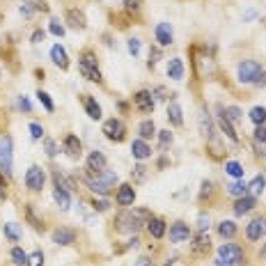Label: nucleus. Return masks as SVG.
Here are the masks:
<instances>
[{
    "mask_svg": "<svg viewBox=\"0 0 266 266\" xmlns=\"http://www.w3.org/2000/svg\"><path fill=\"white\" fill-rule=\"evenodd\" d=\"M239 81L244 85H255L259 81V76L264 74V69H262V64H259L257 60H244L239 62Z\"/></svg>",
    "mask_w": 266,
    "mask_h": 266,
    "instance_id": "nucleus-3",
    "label": "nucleus"
},
{
    "mask_svg": "<svg viewBox=\"0 0 266 266\" xmlns=\"http://www.w3.org/2000/svg\"><path fill=\"white\" fill-rule=\"evenodd\" d=\"M218 257L225 259V262H229V264H244L246 262V255H244V248L236 244H223L221 248H218Z\"/></svg>",
    "mask_w": 266,
    "mask_h": 266,
    "instance_id": "nucleus-5",
    "label": "nucleus"
},
{
    "mask_svg": "<svg viewBox=\"0 0 266 266\" xmlns=\"http://www.w3.org/2000/svg\"><path fill=\"white\" fill-rule=\"evenodd\" d=\"M216 266H234V264H229V262H225V259H216Z\"/></svg>",
    "mask_w": 266,
    "mask_h": 266,
    "instance_id": "nucleus-61",
    "label": "nucleus"
},
{
    "mask_svg": "<svg viewBox=\"0 0 266 266\" xmlns=\"http://www.w3.org/2000/svg\"><path fill=\"white\" fill-rule=\"evenodd\" d=\"M264 186H266V177H262V175H257L248 184V188H250L255 195H262V193H264Z\"/></svg>",
    "mask_w": 266,
    "mask_h": 266,
    "instance_id": "nucleus-37",
    "label": "nucleus"
},
{
    "mask_svg": "<svg viewBox=\"0 0 266 266\" xmlns=\"http://www.w3.org/2000/svg\"><path fill=\"white\" fill-rule=\"evenodd\" d=\"M218 234H221L223 239H234L236 236V223H232V221L218 223Z\"/></svg>",
    "mask_w": 266,
    "mask_h": 266,
    "instance_id": "nucleus-30",
    "label": "nucleus"
},
{
    "mask_svg": "<svg viewBox=\"0 0 266 266\" xmlns=\"http://www.w3.org/2000/svg\"><path fill=\"white\" fill-rule=\"evenodd\" d=\"M115 184H117V175H115L113 170H101L99 175H94L87 179L90 190L97 193V195H108V193L115 188Z\"/></svg>",
    "mask_w": 266,
    "mask_h": 266,
    "instance_id": "nucleus-2",
    "label": "nucleus"
},
{
    "mask_svg": "<svg viewBox=\"0 0 266 266\" xmlns=\"http://www.w3.org/2000/svg\"><path fill=\"white\" fill-rule=\"evenodd\" d=\"M218 126H221V131H223V136L227 138V140H232V143H239V136H236V131H234V126H232V122H229L227 117L223 115V110H221V115H218Z\"/></svg>",
    "mask_w": 266,
    "mask_h": 266,
    "instance_id": "nucleus-22",
    "label": "nucleus"
},
{
    "mask_svg": "<svg viewBox=\"0 0 266 266\" xmlns=\"http://www.w3.org/2000/svg\"><path fill=\"white\" fill-rule=\"evenodd\" d=\"M51 60H53V64H58L60 69H69V55L60 44H55L53 48H51Z\"/></svg>",
    "mask_w": 266,
    "mask_h": 266,
    "instance_id": "nucleus-23",
    "label": "nucleus"
},
{
    "mask_svg": "<svg viewBox=\"0 0 266 266\" xmlns=\"http://www.w3.org/2000/svg\"><path fill=\"white\" fill-rule=\"evenodd\" d=\"M124 133H126V126H124L122 120L113 117V120L103 122V136H106L108 140H115V143H120V140H124Z\"/></svg>",
    "mask_w": 266,
    "mask_h": 266,
    "instance_id": "nucleus-7",
    "label": "nucleus"
},
{
    "mask_svg": "<svg viewBox=\"0 0 266 266\" xmlns=\"http://www.w3.org/2000/svg\"><path fill=\"white\" fill-rule=\"evenodd\" d=\"M147 232L154 239H163L165 236V223L161 221V218H149L147 221Z\"/></svg>",
    "mask_w": 266,
    "mask_h": 266,
    "instance_id": "nucleus-24",
    "label": "nucleus"
},
{
    "mask_svg": "<svg viewBox=\"0 0 266 266\" xmlns=\"http://www.w3.org/2000/svg\"><path fill=\"white\" fill-rule=\"evenodd\" d=\"M133 103H136V108L140 110V113H152L156 101L152 99V92L140 90V92H136V94H133Z\"/></svg>",
    "mask_w": 266,
    "mask_h": 266,
    "instance_id": "nucleus-10",
    "label": "nucleus"
},
{
    "mask_svg": "<svg viewBox=\"0 0 266 266\" xmlns=\"http://www.w3.org/2000/svg\"><path fill=\"white\" fill-rule=\"evenodd\" d=\"M223 115L227 117L232 124H239L241 120H244V115H241V108H236V106H227L225 110H223Z\"/></svg>",
    "mask_w": 266,
    "mask_h": 266,
    "instance_id": "nucleus-36",
    "label": "nucleus"
},
{
    "mask_svg": "<svg viewBox=\"0 0 266 266\" xmlns=\"http://www.w3.org/2000/svg\"><path fill=\"white\" fill-rule=\"evenodd\" d=\"M129 53L133 55V58H136V55L140 53V39H136V37L129 39Z\"/></svg>",
    "mask_w": 266,
    "mask_h": 266,
    "instance_id": "nucleus-51",
    "label": "nucleus"
},
{
    "mask_svg": "<svg viewBox=\"0 0 266 266\" xmlns=\"http://www.w3.org/2000/svg\"><path fill=\"white\" fill-rule=\"evenodd\" d=\"M255 85H262V87H264V85H266V74H262V76H259V81Z\"/></svg>",
    "mask_w": 266,
    "mask_h": 266,
    "instance_id": "nucleus-62",
    "label": "nucleus"
},
{
    "mask_svg": "<svg viewBox=\"0 0 266 266\" xmlns=\"http://www.w3.org/2000/svg\"><path fill=\"white\" fill-rule=\"evenodd\" d=\"M12 262H14L16 266H23V264H28V255L23 252V248H12Z\"/></svg>",
    "mask_w": 266,
    "mask_h": 266,
    "instance_id": "nucleus-40",
    "label": "nucleus"
},
{
    "mask_svg": "<svg viewBox=\"0 0 266 266\" xmlns=\"http://www.w3.org/2000/svg\"><path fill=\"white\" fill-rule=\"evenodd\" d=\"M124 2H131V0H124Z\"/></svg>",
    "mask_w": 266,
    "mask_h": 266,
    "instance_id": "nucleus-64",
    "label": "nucleus"
},
{
    "mask_svg": "<svg viewBox=\"0 0 266 266\" xmlns=\"http://www.w3.org/2000/svg\"><path fill=\"white\" fill-rule=\"evenodd\" d=\"M21 14L25 16V19H30V16L35 14V9H32L30 5H28V2H25V0H23V5H21Z\"/></svg>",
    "mask_w": 266,
    "mask_h": 266,
    "instance_id": "nucleus-56",
    "label": "nucleus"
},
{
    "mask_svg": "<svg viewBox=\"0 0 266 266\" xmlns=\"http://www.w3.org/2000/svg\"><path fill=\"white\" fill-rule=\"evenodd\" d=\"M87 170L92 175H99L101 170H106V156L101 152H90V156H87Z\"/></svg>",
    "mask_w": 266,
    "mask_h": 266,
    "instance_id": "nucleus-19",
    "label": "nucleus"
},
{
    "mask_svg": "<svg viewBox=\"0 0 266 266\" xmlns=\"http://www.w3.org/2000/svg\"><path fill=\"white\" fill-rule=\"evenodd\" d=\"M209 223H211L209 221V216H200L198 218V229L200 232H206V229H209Z\"/></svg>",
    "mask_w": 266,
    "mask_h": 266,
    "instance_id": "nucleus-53",
    "label": "nucleus"
},
{
    "mask_svg": "<svg viewBox=\"0 0 266 266\" xmlns=\"http://www.w3.org/2000/svg\"><path fill=\"white\" fill-rule=\"evenodd\" d=\"M53 200H55V205L60 206L62 211H69V206H71V198H69V190L55 188V190H53Z\"/></svg>",
    "mask_w": 266,
    "mask_h": 266,
    "instance_id": "nucleus-27",
    "label": "nucleus"
},
{
    "mask_svg": "<svg viewBox=\"0 0 266 266\" xmlns=\"http://www.w3.org/2000/svg\"><path fill=\"white\" fill-rule=\"evenodd\" d=\"M255 205H257V200L252 198V195L236 198V202H234V213H236V216H244V213L252 211V209H255Z\"/></svg>",
    "mask_w": 266,
    "mask_h": 266,
    "instance_id": "nucleus-21",
    "label": "nucleus"
},
{
    "mask_svg": "<svg viewBox=\"0 0 266 266\" xmlns=\"http://www.w3.org/2000/svg\"><path fill=\"white\" fill-rule=\"evenodd\" d=\"M117 205L120 206H131L133 202H136V190H133V186L131 184H122L120 188H117Z\"/></svg>",
    "mask_w": 266,
    "mask_h": 266,
    "instance_id": "nucleus-13",
    "label": "nucleus"
},
{
    "mask_svg": "<svg viewBox=\"0 0 266 266\" xmlns=\"http://www.w3.org/2000/svg\"><path fill=\"white\" fill-rule=\"evenodd\" d=\"M149 218H152L149 209H124L122 213H117L115 227L120 234H136L143 225H147Z\"/></svg>",
    "mask_w": 266,
    "mask_h": 266,
    "instance_id": "nucleus-1",
    "label": "nucleus"
},
{
    "mask_svg": "<svg viewBox=\"0 0 266 266\" xmlns=\"http://www.w3.org/2000/svg\"><path fill=\"white\" fill-rule=\"evenodd\" d=\"M170 143H172V133H170V131H159V144H161V149H165Z\"/></svg>",
    "mask_w": 266,
    "mask_h": 266,
    "instance_id": "nucleus-44",
    "label": "nucleus"
},
{
    "mask_svg": "<svg viewBox=\"0 0 266 266\" xmlns=\"http://www.w3.org/2000/svg\"><path fill=\"white\" fill-rule=\"evenodd\" d=\"M136 266H152V259H149V257H140L136 262Z\"/></svg>",
    "mask_w": 266,
    "mask_h": 266,
    "instance_id": "nucleus-59",
    "label": "nucleus"
},
{
    "mask_svg": "<svg viewBox=\"0 0 266 266\" xmlns=\"http://www.w3.org/2000/svg\"><path fill=\"white\" fill-rule=\"evenodd\" d=\"M159 60H161V48H152V51H149V62H147V64H149V69L156 67V64H159Z\"/></svg>",
    "mask_w": 266,
    "mask_h": 266,
    "instance_id": "nucleus-49",
    "label": "nucleus"
},
{
    "mask_svg": "<svg viewBox=\"0 0 266 266\" xmlns=\"http://www.w3.org/2000/svg\"><path fill=\"white\" fill-rule=\"evenodd\" d=\"M225 172H227L229 177H234V179H241V177H244V165H241L239 161H227V163H225Z\"/></svg>",
    "mask_w": 266,
    "mask_h": 266,
    "instance_id": "nucleus-33",
    "label": "nucleus"
},
{
    "mask_svg": "<svg viewBox=\"0 0 266 266\" xmlns=\"http://www.w3.org/2000/svg\"><path fill=\"white\" fill-rule=\"evenodd\" d=\"M209 248H211V241H209V236L205 232L193 236V246H190L193 255H205V252H209Z\"/></svg>",
    "mask_w": 266,
    "mask_h": 266,
    "instance_id": "nucleus-20",
    "label": "nucleus"
},
{
    "mask_svg": "<svg viewBox=\"0 0 266 266\" xmlns=\"http://www.w3.org/2000/svg\"><path fill=\"white\" fill-rule=\"evenodd\" d=\"M138 246H140V239H136V236H133V239L129 241V248H138Z\"/></svg>",
    "mask_w": 266,
    "mask_h": 266,
    "instance_id": "nucleus-60",
    "label": "nucleus"
},
{
    "mask_svg": "<svg viewBox=\"0 0 266 266\" xmlns=\"http://www.w3.org/2000/svg\"><path fill=\"white\" fill-rule=\"evenodd\" d=\"M138 133H140L143 140H149V138H154L159 131H156V124H154L152 120H144V122H140V126H138Z\"/></svg>",
    "mask_w": 266,
    "mask_h": 266,
    "instance_id": "nucleus-29",
    "label": "nucleus"
},
{
    "mask_svg": "<svg viewBox=\"0 0 266 266\" xmlns=\"http://www.w3.org/2000/svg\"><path fill=\"white\" fill-rule=\"evenodd\" d=\"M14 167V156H12V138L5 136L0 140V170L2 175H12Z\"/></svg>",
    "mask_w": 266,
    "mask_h": 266,
    "instance_id": "nucleus-6",
    "label": "nucleus"
},
{
    "mask_svg": "<svg viewBox=\"0 0 266 266\" xmlns=\"http://www.w3.org/2000/svg\"><path fill=\"white\" fill-rule=\"evenodd\" d=\"M255 140H257V143H266V129L264 126H257V129H255Z\"/></svg>",
    "mask_w": 266,
    "mask_h": 266,
    "instance_id": "nucleus-54",
    "label": "nucleus"
},
{
    "mask_svg": "<svg viewBox=\"0 0 266 266\" xmlns=\"http://www.w3.org/2000/svg\"><path fill=\"white\" fill-rule=\"evenodd\" d=\"M85 113H87L90 120H101V106L97 103V99L85 97Z\"/></svg>",
    "mask_w": 266,
    "mask_h": 266,
    "instance_id": "nucleus-28",
    "label": "nucleus"
},
{
    "mask_svg": "<svg viewBox=\"0 0 266 266\" xmlns=\"http://www.w3.org/2000/svg\"><path fill=\"white\" fill-rule=\"evenodd\" d=\"M76 241V229L71 227H58L53 232V244L58 246H71Z\"/></svg>",
    "mask_w": 266,
    "mask_h": 266,
    "instance_id": "nucleus-14",
    "label": "nucleus"
},
{
    "mask_svg": "<svg viewBox=\"0 0 266 266\" xmlns=\"http://www.w3.org/2000/svg\"><path fill=\"white\" fill-rule=\"evenodd\" d=\"M213 193V184L211 182H202V190H200V198H206Z\"/></svg>",
    "mask_w": 266,
    "mask_h": 266,
    "instance_id": "nucleus-52",
    "label": "nucleus"
},
{
    "mask_svg": "<svg viewBox=\"0 0 266 266\" xmlns=\"http://www.w3.org/2000/svg\"><path fill=\"white\" fill-rule=\"evenodd\" d=\"M0 198H7V184H5V175H0Z\"/></svg>",
    "mask_w": 266,
    "mask_h": 266,
    "instance_id": "nucleus-58",
    "label": "nucleus"
},
{
    "mask_svg": "<svg viewBox=\"0 0 266 266\" xmlns=\"http://www.w3.org/2000/svg\"><path fill=\"white\" fill-rule=\"evenodd\" d=\"M250 122L255 126H264L266 124V108L264 106H255L250 110Z\"/></svg>",
    "mask_w": 266,
    "mask_h": 266,
    "instance_id": "nucleus-31",
    "label": "nucleus"
},
{
    "mask_svg": "<svg viewBox=\"0 0 266 266\" xmlns=\"http://www.w3.org/2000/svg\"><path fill=\"white\" fill-rule=\"evenodd\" d=\"M28 5H30L35 12H48V5H46V0H25Z\"/></svg>",
    "mask_w": 266,
    "mask_h": 266,
    "instance_id": "nucleus-47",
    "label": "nucleus"
},
{
    "mask_svg": "<svg viewBox=\"0 0 266 266\" xmlns=\"http://www.w3.org/2000/svg\"><path fill=\"white\" fill-rule=\"evenodd\" d=\"M152 97H156L159 101H165L170 94H167V90L163 87V85H159V87H154V90H152Z\"/></svg>",
    "mask_w": 266,
    "mask_h": 266,
    "instance_id": "nucleus-50",
    "label": "nucleus"
},
{
    "mask_svg": "<svg viewBox=\"0 0 266 266\" xmlns=\"http://www.w3.org/2000/svg\"><path fill=\"white\" fill-rule=\"evenodd\" d=\"M62 147H64V154H67V156H71V159H78V156H81V152H83V144H81L78 136H74V133L64 136V143H62Z\"/></svg>",
    "mask_w": 266,
    "mask_h": 266,
    "instance_id": "nucleus-12",
    "label": "nucleus"
},
{
    "mask_svg": "<svg viewBox=\"0 0 266 266\" xmlns=\"http://www.w3.org/2000/svg\"><path fill=\"white\" fill-rule=\"evenodd\" d=\"M167 76L172 78V81H182L184 78V62L182 58H172L170 64H167Z\"/></svg>",
    "mask_w": 266,
    "mask_h": 266,
    "instance_id": "nucleus-26",
    "label": "nucleus"
},
{
    "mask_svg": "<svg viewBox=\"0 0 266 266\" xmlns=\"http://www.w3.org/2000/svg\"><path fill=\"white\" fill-rule=\"evenodd\" d=\"M25 218H28V223H30V225H32L35 229H37V232H41V229H44V223H41V221L37 218V216H35V211H32V206H30V205L25 206Z\"/></svg>",
    "mask_w": 266,
    "mask_h": 266,
    "instance_id": "nucleus-38",
    "label": "nucleus"
},
{
    "mask_svg": "<svg viewBox=\"0 0 266 266\" xmlns=\"http://www.w3.org/2000/svg\"><path fill=\"white\" fill-rule=\"evenodd\" d=\"M37 99H39V103L46 108V113H53V110H55V106H53V101H51V94H48V92L39 90L37 92Z\"/></svg>",
    "mask_w": 266,
    "mask_h": 266,
    "instance_id": "nucleus-39",
    "label": "nucleus"
},
{
    "mask_svg": "<svg viewBox=\"0 0 266 266\" xmlns=\"http://www.w3.org/2000/svg\"><path fill=\"white\" fill-rule=\"evenodd\" d=\"M227 193L232 198H244V195H248V186L244 182H234L227 186Z\"/></svg>",
    "mask_w": 266,
    "mask_h": 266,
    "instance_id": "nucleus-34",
    "label": "nucleus"
},
{
    "mask_svg": "<svg viewBox=\"0 0 266 266\" xmlns=\"http://www.w3.org/2000/svg\"><path fill=\"white\" fill-rule=\"evenodd\" d=\"M41 264H44V252L35 250L30 257H28V264H25V266H41Z\"/></svg>",
    "mask_w": 266,
    "mask_h": 266,
    "instance_id": "nucleus-42",
    "label": "nucleus"
},
{
    "mask_svg": "<svg viewBox=\"0 0 266 266\" xmlns=\"http://www.w3.org/2000/svg\"><path fill=\"white\" fill-rule=\"evenodd\" d=\"M44 182H46V175H44V170L39 165H30L28 167V172H25V186L30 190H41L44 188Z\"/></svg>",
    "mask_w": 266,
    "mask_h": 266,
    "instance_id": "nucleus-8",
    "label": "nucleus"
},
{
    "mask_svg": "<svg viewBox=\"0 0 266 266\" xmlns=\"http://www.w3.org/2000/svg\"><path fill=\"white\" fill-rule=\"evenodd\" d=\"M92 209H94V211H99V213H103V211L110 209V202H108V200H94V202H92Z\"/></svg>",
    "mask_w": 266,
    "mask_h": 266,
    "instance_id": "nucleus-48",
    "label": "nucleus"
},
{
    "mask_svg": "<svg viewBox=\"0 0 266 266\" xmlns=\"http://www.w3.org/2000/svg\"><path fill=\"white\" fill-rule=\"evenodd\" d=\"M163 266H172V264H163Z\"/></svg>",
    "mask_w": 266,
    "mask_h": 266,
    "instance_id": "nucleus-63",
    "label": "nucleus"
},
{
    "mask_svg": "<svg viewBox=\"0 0 266 266\" xmlns=\"http://www.w3.org/2000/svg\"><path fill=\"white\" fill-rule=\"evenodd\" d=\"M48 30L53 32L55 37H62V35H64V25H62L58 19H51V25H48Z\"/></svg>",
    "mask_w": 266,
    "mask_h": 266,
    "instance_id": "nucleus-43",
    "label": "nucleus"
},
{
    "mask_svg": "<svg viewBox=\"0 0 266 266\" xmlns=\"http://www.w3.org/2000/svg\"><path fill=\"white\" fill-rule=\"evenodd\" d=\"M67 23H69V28H74V30H85L87 28V19H85V14L81 9H69Z\"/></svg>",
    "mask_w": 266,
    "mask_h": 266,
    "instance_id": "nucleus-18",
    "label": "nucleus"
},
{
    "mask_svg": "<svg viewBox=\"0 0 266 266\" xmlns=\"http://www.w3.org/2000/svg\"><path fill=\"white\" fill-rule=\"evenodd\" d=\"M2 232H5V236H7L12 244H16V241L21 239V229H19V225H16V223H7V225L2 227Z\"/></svg>",
    "mask_w": 266,
    "mask_h": 266,
    "instance_id": "nucleus-35",
    "label": "nucleus"
},
{
    "mask_svg": "<svg viewBox=\"0 0 266 266\" xmlns=\"http://www.w3.org/2000/svg\"><path fill=\"white\" fill-rule=\"evenodd\" d=\"M190 239V227L186 223L177 221L172 227H170V241L172 244H182V241H188Z\"/></svg>",
    "mask_w": 266,
    "mask_h": 266,
    "instance_id": "nucleus-11",
    "label": "nucleus"
},
{
    "mask_svg": "<svg viewBox=\"0 0 266 266\" xmlns=\"http://www.w3.org/2000/svg\"><path fill=\"white\" fill-rule=\"evenodd\" d=\"M78 69H81V74H83L87 81L92 83H101L103 78H101V71H99V64H97V58L92 51H85L81 55V62H78Z\"/></svg>",
    "mask_w": 266,
    "mask_h": 266,
    "instance_id": "nucleus-4",
    "label": "nucleus"
},
{
    "mask_svg": "<svg viewBox=\"0 0 266 266\" xmlns=\"http://www.w3.org/2000/svg\"><path fill=\"white\" fill-rule=\"evenodd\" d=\"M133 179H136V182H144V179H147V167H144L143 163L133 167Z\"/></svg>",
    "mask_w": 266,
    "mask_h": 266,
    "instance_id": "nucleus-45",
    "label": "nucleus"
},
{
    "mask_svg": "<svg viewBox=\"0 0 266 266\" xmlns=\"http://www.w3.org/2000/svg\"><path fill=\"white\" fill-rule=\"evenodd\" d=\"M30 136L35 138V140H41V138H44V126L37 124V122H32L30 124Z\"/></svg>",
    "mask_w": 266,
    "mask_h": 266,
    "instance_id": "nucleus-46",
    "label": "nucleus"
},
{
    "mask_svg": "<svg viewBox=\"0 0 266 266\" xmlns=\"http://www.w3.org/2000/svg\"><path fill=\"white\" fill-rule=\"evenodd\" d=\"M19 108H21V110H25V113H30V110H32V103L25 99V97H19Z\"/></svg>",
    "mask_w": 266,
    "mask_h": 266,
    "instance_id": "nucleus-55",
    "label": "nucleus"
},
{
    "mask_svg": "<svg viewBox=\"0 0 266 266\" xmlns=\"http://www.w3.org/2000/svg\"><path fill=\"white\" fill-rule=\"evenodd\" d=\"M131 154H133V159H138V161H144V159H149L152 156V147L147 144V140H133L131 143Z\"/></svg>",
    "mask_w": 266,
    "mask_h": 266,
    "instance_id": "nucleus-17",
    "label": "nucleus"
},
{
    "mask_svg": "<svg viewBox=\"0 0 266 266\" xmlns=\"http://www.w3.org/2000/svg\"><path fill=\"white\" fill-rule=\"evenodd\" d=\"M246 236H248L250 241H259L262 236H266V218L264 216H257V218H252V221L248 223Z\"/></svg>",
    "mask_w": 266,
    "mask_h": 266,
    "instance_id": "nucleus-9",
    "label": "nucleus"
},
{
    "mask_svg": "<svg viewBox=\"0 0 266 266\" xmlns=\"http://www.w3.org/2000/svg\"><path fill=\"white\" fill-rule=\"evenodd\" d=\"M44 37H46L44 30H35V32H32V44H41V41H44Z\"/></svg>",
    "mask_w": 266,
    "mask_h": 266,
    "instance_id": "nucleus-57",
    "label": "nucleus"
},
{
    "mask_svg": "<svg viewBox=\"0 0 266 266\" xmlns=\"http://www.w3.org/2000/svg\"><path fill=\"white\" fill-rule=\"evenodd\" d=\"M44 149H46V154H48L51 159L58 156V152H60V149H58V143H55L53 138H46V136H44Z\"/></svg>",
    "mask_w": 266,
    "mask_h": 266,
    "instance_id": "nucleus-41",
    "label": "nucleus"
},
{
    "mask_svg": "<svg viewBox=\"0 0 266 266\" xmlns=\"http://www.w3.org/2000/svg\"><path fill=\"white\" fill-rule=\"evenodd\" d=\"M198 124H200V133L206 138V140H213V120L206 110H200L198 115Z\"/></svg>",
    "mask_w": 266,
    "mask_h": 266,
    "instance_id": "nucleus-16",
    "label": "nucleus"
},
{
    "mask_svg": "<svg viewBox=\"0 0 266 266\" xmlns=\"http://www.w3.org/2000/svg\"><path fill=\"white\" fill-rule=\"evenodd\" d=\"M154 32H156V41H159V46H170L172 44V39H175V32H172V25H170V23H159Z\"/></svg>",
    "mask_w": 266,
    "mask_h": 266,
    "instance_id": "nucleus-15",
    "label": "nucleus"
},
{
    "mask_svg": "<svg viewBox=\"0 0 266 266\" xmlns=\"http://www.w3.org/2000/svg\"><path fill=\"white\" fill-rule=\"evenodd\" d=\"M53 182H55V188H62V190H74V184L71 179L62 175L60 170H53Z\"/></svg>",
    "mask_w": 266,
    "mask_h": 266,
    "instance_id": "nucleus-32",
    "label": "nucleus"
},
{
    "mask_svg": "<svg viewBox=\"0 0 266 266\" xmlns=\"http://www.w3.org/2000/svg\"><path fill=\"white\" fill-rule=\"evenodd\" d=\"M167 120H170V124H172V126H184L182 106H179L177 101H172V103L167 106Z\"/></svg>",
    "mask_w": 266,
    "mask_h": 266,
    "instance_id": "nucleus-25",
    "label": "nucleus"
}]
</instances>
